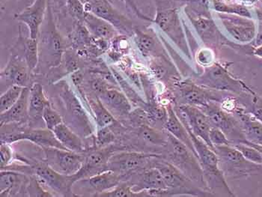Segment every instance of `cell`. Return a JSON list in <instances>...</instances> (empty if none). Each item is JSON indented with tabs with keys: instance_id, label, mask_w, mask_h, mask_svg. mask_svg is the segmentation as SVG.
I'll return each instance as SVG.
<instances>
[{
	"instance_id": "53",
	"label": "cell",
	"mask_w": 262,
	"mask_h": 197,
	"mask_svg": "<svg viewBox=\"0 0 262 197\" xmlns=\"http://www.w3.org/2000/svg\"><path fill=\"white\" fill-rule=\"evenodd\" d=\"M111 1L112 2V0H111Z\"/></svg>"
},
{
	"instance_id": "40",
	"label": "cell",
	"mask_w": 262,
	"mask_h": 197,
	"mask_svg": "<svg viewBox=\"0 0 262 197\" xmlns=\"http://www.w3.org/2000/svg\"><path fill=\"white\" fill-rule=\"evenodd\" d=\"M140 135L142 136L144 140H146L148 143L156 145L166 144V140H163L158 132H155L148 125H142L140 127Z\"/></svg>"
},
{
	"instance_id": "36",
	"label": "cell",
	"mask_w": 262,
	"mask_h": 197,
	"mask_svg": "<svg viewBox=\"0 0 262 197\" xmlns=\"http://www.w3.org/2000/svg\"><path fill=\"white\" fill-rule=\"evenodd\" d=\"M135 34V41L140 52L145 56H149L155 51L156 42L155 39L148 34L140 31V30H134Z\"/></svg>"
},
{
	"instance_id": "13",
	"label": "cell",
	"mask_w": 262,
	"mask_h": 197,
	"mask_svg": "<svg viewBox=\"0 0 262 197\" xmlns=\"http://www.w3.org/2000/svg\"><path fill=\"white\" fill-rule=\"evenodd\" d=\"M116 150L117 148L111 145L106 148L89 151L88 152L85 151L82 167L75 175L71 176L74 184L81 179L107 171L110 158Z\"/></svg>"
},
{
	"instance_id": "12",
	"label": "cell",
	"mask_w": 262,
	"mask_h": 197,
	"mask_svg": "<svg viewBox=\"0 0 262 197\" xmlns=\"http://www.w3.org/2000/svg\"><path fill=\"white\" fill-rule=\"evenodd\" d=\"M216 15L226 31L236 41L250 43L256 36V26L252 18L224 13L217 12Z\"/></svg>"
},
{
	"instance_id": "16",
	"label": "cell",
	"mask_w": 262,
	"mask_h": 197,
	"mask_svg": "<svg viewBox=\"0 0 262 197\" xmlns=\"http://www.w3.org/2000/svg\"><path fill=\"white\" fill-rule=\"evenodd\" d=\"M132 176L131 182H130L133 190L135 192L145 190L150 196H156L162 195L168 190L161 171L155 166L145 168L132 174Z\"/></svg>"
},
{
	"instance_id": "49",
	"label": "cell",
	"mask_w": 262,
	"mask_h": 197,
	"mask_svg": "<svg viewBox=\"0 0 262 197\" xmlns=\"http://www.w3.org/2000/svg\"><path fill=\"white\" fill-rule=\"evenodd\" d=\"M124 1L126 2V3L127 4H128L129 6H130L131 9H133L134 11H135L136 13H137V14H138L140 17H142V18L146 19V17H145L144 15H142L141 13L139 12L138 9H137V6H135V4H134V2H133V0H124Z\"/></svg>"
},
{
	"instance_id": "46",
	"label": "cell",
	"mask_w": 262,
	"mask_h": 197,
	"mask_svg": "<svg viewBox=\"0 0 262 197\" xmlns=\"http://www.w3.org/2000/svg\"><path fill=\"white\" fill-rule=\"evenodd\" d=\"M250 114L262 122V97L254 96Z\"/></svg>"
},
{
	"instance_id": "1",
	"label": "cell",
	"mask_w": 262,
	"mask_h": 197,
	"mask_svg": "<svg viewBox=\"0 0 262 197\" xmlns=\"http://www.w3.org/2000/svg\"><path fill=\"white\" fill-rule=\"evenodd\" d=\"M39 62L35 70L36 74L58 67L62 62L66 45L53 20L51 2L48 0L46 16L38 37Z\"/></svg>"
},
{
	"instance_id": "4",
	"label": "cell",
	"mask_w": 262,
	"mask_h": 197,
	"mask_svg": "<svg viewBox=\"0 0 262 197\" xmlns=\"http://www.w3.org/2000/svg\"><path fill=\"white\" fill-rule=\"evenodd\" d=\"M200 109L208 116L212 127H217L222 130L231 144L246 141L240 121L236 120L232 116L223 111L216 102L211 101Z\"/></svg>"
},
{
	"instance_id": "8",
	"label": "cell",
	"mask_w": 262,
	"mask_h": 197,
	"mask_svg": "<svg viewBox=\"0 0 262 197\" xmlns=\"http://www.w3.org/2000/svg\"><path fill=\"white\" fill-rule=\"evenodd\" d=\"M155 155L139 152H121L113 154L108 162V170H112L123 177H130L132 174L150 167Z\"/></svg>"
},
{
	"instance_id": "9",
	"label": "cell",
	"mask_w": 262,
	"mask_h": 197,
	"mask_svg": "<svg viewBox=\"0 0 262 197\" xmlns=\"http://www.w3.org/2000/svg\"><path fill=\"white\" fill-rule=\"evenodd\" d=\"M89 1H90L89 13H92L100 18L106 20L124 36H131L134 35L135 29H134L132 23L112 6L111 0H89Z\"/></svg>"
},
{
	"instance_id": "33",
	"label": "cell",
	"mask_w": 262,
	"mask_h": 197,
	"mask_svg": "<svg viewBox=\"0 0 262 197\" xmlns=\"http://www.w3.org/2000/svg\"><path fill=\"white\" fill-rule=\"evenodd\" d=\"M212 6L216 12L236 14L242 17L252 18V14L246 6L239 4L226 3L224 0H211Z\"/></svg>"
},
{
	"instance_id": "45",
	"label": "cell",
	"mask_w": 262,
	"mask_h": 197,
	"mask_svg": "<svg viewBox=\"0 0 262 197\" xmlns=\"http://www.w3.org/2000/svg\"><path fill=\"white\" fill-rule=\"evenodd\" d=\"M9 143L1 142L0 145V165L1 169H4L10 164L12 158V150Z\"/></svg>"
},
{
	"instance_id": "50",
	"label": "cell",
	"mask_w": 262,
	"mask_h": 197,
	"mask_svg": "<svg viewBox=\"0 0 262 197\" xmlns=\"http://www.w3.org/2000/svg\"><path fill=\"white\" fill-rule=\"evenodd\" d=\"M253 54L255 56H258V57L262 58V45L254 48Z\"/></svg>"
},
{
	"instance_id": "30",
	"label": "cell",
	"mask_w": 262,
	"mask_h": 197,
	"mask_svg": "<svg viewBox=\"0 0 262 197\" xmlns=\"http://www.w3.org/2000/svg\"><path fill=\"white\" fill-rule=\"evenodd\" d=\"M189 18L191 20L194 27L200 36L201 37L204 41L213 42L216 41L217 37V30L214 22L210 17L205 15H192L190 13L187 12Z\"/></svg>"
},
{
	"instance_id": "48",
	"label": "cell",
	"mask_w": 262,
	"mask_h": 197,
	"mask_svg": "<svg viewBox=\"0 0 262 197\" xmlns=\"http://www.w3.org/2000/svg\"><path fill=\"white\" fill-rule=\"evenodd\" d=\"M72 77L73 82L76 85H80L81 83L82 82V79H83V76H82V73H81L80 71H76L74 73H72Z\"/></svg>"
},
{
	"instance_id": "11",
	"label": "cell",
	"mask_w": 262,
	"mask_h": 197,
	"mask_svg": "<svg viewBox=\"0 0 262 197\" xmlns=\"http://www.w3.org/2000/svg\"><path fill=\"white\" fill-rule=\"evenodd\" d=\"M202 85L210 88L224 91L234 92L241 93L248 91L252 93L244 84L239 80H235L229 75L226 69L221 64H212L205 70L203 75L200 77Z\"/></svg>"
},
{
	"instance_id": "20",
	"label": "cell",
	"mask_w": 262,
	"mask_h": 197,
	"mask_svg": "<svg viewBox=\"0 0 262 197\" xmlns=\"http://www.w3.org/2000/svg\"><path fill=\"white\" fill-rule=\"evenodd\" d=\"M51 104L43 93V86L35 83L30 86V100H29V117L31 128L35 126H40V123L45 125L43 114L46 106Z\"/></svg>"
},
{
	"instance_id": "31",
	"label": "cell",
	"mask_w": 262,
	"mask_h": 197,
	"mask_svg": "<svg viewBox=\"0 0 262 197\" xmlns=\"http://www.w3.org/2000/svg\"><path fill=\"white\" fill-rule=\"evenodd\" d=\"M24 174L15 171L2 169L0 173V195L1 196H11V193L17 190L23 183Z\"/></svg>"
},
{
	"instance_id": "34",
	"label": "cell",
	"mask_w": 262,
	"mask_h": 197,
	"mask_svg": "<svg viewBox=\"0 0 262 197\" xmlns=\"http://www.w3.org/2000/svg\"><path fill=\"white\" fill-rule=\"evenodd\" d=\"M148 192H135L132 189V185L129 182L120 183L118 186L112 190L99 193L96 196L101 197H134V196H149Z\"/></svg>"
},
{
	"instance_id": "25",
	"label": "cell",
	"mask_w": 262,
	"mask_h": 197,
	"mask_svg": "<svg viewBox=\"0 0 262 197\" xmlns=\"http://www.w3.org/2000/svg\"><path fill=\"white\" fill-rule=\"evenodd\" d=\"M123 179L124 177L122 176L113 171L107 170L79 181L85 185V187H89L92 192L99 194L118 186L122 182ZM97 195H95V196Z\"/></svg>"
},
{
	"instance_id": "26",
	"label": "cell",
	"mask_w": 262,
	"mask_h": 197,
	"mask_svg": "<svg viewBox=\"0 0 262 197\" xmlns=\"http://www.w3.org/2000/svg\"><path fill=\"white\" fill-rule=\"evenodd\" d=\"M166 108H167L168 116L167 119L164 124L165 128L167 130L168 133L174 136L179 141L184 143L197 158L191 137L189 135L185 126L182 123L171 105H169Z\"/></svg>"
},
{
	"instance_id": "29",
	"label": "cell",
	"mask_w": 262,
	"mask_h": 197,
	"mask_svg": "<svg viewBox=\"0 0 262 197\" xmlns=\"http://www.w3.org/2000/svg\"><path fill=\"white\" fill-rule=\"evenodd\" d=\"M83 23L86 26L89 32H91L95 38L108 41L116 36V29L109 23L92 13H86Z\"/></svg>"
},
{
	"instance_id": "22",
	"label": "cell",
	"mask_w": 262,
	"mask_h": 197,
	"mask_svg": "<svg viewBox=\"0 0 262 197\" xmlns=\"http://www.w3.org/2000/svg\"><path fill=\"white\" fill-rule=\"evenodd\" d=\"M30 86L25 87L18 101L10 109L0 115L1 125L11 123H27L30 122L29 117V100H30Z\"/></svg>"
},
{
	"instance_id": "10",
	"label": "cell",
	"mask_w": 262,
	"mask_h": 197,
	"mask_svg": "<svg viewBox=\"0 0 262 197\" xmlns=\"http://www.w3.org/2000/svg\"><path fill=\"white\" fill-rule=\"evenodd\" d=\"M154 22L184 52L188 53L185 37L181 25L179 14L176 8L158 6Z\"/></svg>"
},
{
	"instance_id": "14",
	"label": "cell",
	"mask_w": 262,
	"mask_h": 197,
	"mask_svg": "<svg viewBox=\"0 0 262 197\" xmlns=\"http://www.w3.org/2000/svg\"><path fill=\"white\" fill-rule=\"evenodd\" d=\"M20 140H29L35 144L40 145L41 148H57L66 149L56 138L53 130L47 127L30 128L23 132L1 134V142L3 143L11 144Z\"/></svg>"
},
{
	"instance_id": "2",
	"label": "cell",
	"mask_w": 262,
	"mask_h": 197,
	"mask_svg": "<svg viewBox=\"0 0 262 197\" xmlns=\"http://www.w3.org/2000/svg\"><path fill=\"white\" fill-rule=\"evenodd\" d=\"M59 98L63 105V120L81 138H86L93 134L90 118L82 104L66 82L61 83Z\"/></svg>"
},
{
	"instance_id": "44",
	"label": "cell",
	"mask_w": 262,
	"mask_h": 197,
	"mask_svg": "<svg viewBox=\"0 0 262 197\" xmlns=\"http://www.w3.org/2000/svg\"><path fill=\"white\" fill-rule=\"evenodd\" d=\"M113 72L115 77H116V80L119 82L121 86L122 87V89L124 90V93H125L127 98H130L131 101H133V102L139 103L140 101H141L142 102V100L137 96V94H136L135 92L132 90V88H131L130 85L126 83L125 80L121 77L120 74H118L114 69H113Z\"/></svg>"
},
{
	"instance_id": "43",
	"label": "cell",
	"mask_w": 262,
	"mask_h": 197,
	"mask_svg": "<svg viewBox=\"0 0 262 197\" xmlns=\"http://www.w3.org/2000/svg\"><path fill=\"white\" fill-rule=\"evenodd\" d=\"M28 193L30 196H53L46 190H43L39 184V180L35 177H31L28 184Z\"/></svg>"
},
{
	"instance_id": "15",
	"label": "cell",
	"mask_w": 262,
	"mask_h": 197,
	"mask_svg": "<svg viewBox=\"0 0 262 197\" xmlns=\"http://www.w3.org/2000/svg\"><path fill=\"white\" fill-rule=\"evenodd\" d=\"M151 166L161 171L168 187V193H196L193 187L195 183L171 163L156 160L152 163Z\"/></svg>"
},
{
	"instance_id": "17",
	"label": "cell",
	"mask_w": 262,
	"mask_h": 197,
	"mask_svg": "<svg viewBox=\"0 0 262 197\" xmlns=\"http://www.w3.org/2000/svg\"><path fill=\"white\" fill-rule=\"evenodd\" d=\"M35 176L40 182L51 188L53 192L62 196H76L72 190V178L62 175L45 164H38L34 168Z\"/></svg>"
},
{
	"instance_id": "35",
	"label": "cell",
	"mask_w": 262,
	"mask_h": 197,
	"mask_svg": "<svg viewBox=\"0 0 262 197\" xmlns=\"http://www.w3.org/2000/svg\"><path fill=\"white\" fill-rule=\"evenodd\" d=\"M25 87L14 85L9 87L0 97V113H4L10 109L20 98Z\"/></svg>"
},
{
	"instance_id": "51",
	"label": "cell",
	"mask_w": 262,
	"mask_h": 197,
	"mask_svg": "<svg viewBox=\"0 0 262 197\" xmlns=\"http://www.w3.org/2000/svg\"><path fill=\"white\" fill-rule=\"evenodd\" d=\"M244 143H249V144L252 145V146H253V147H255V148H257V149H258V151H261V154H262V146H261V145L253 144V143H249V142H247V141L244 142Z\"/></svg>"
},
{
	"instance_id": "27",
	"label": "cell",
	"mask_w": 262,
	"mask_h": 197,
	"mask_svg": "<svg viewBox=\"0 0 262 197\" xmlns=\"http://www.w3.org/2000/svg\"><path fill=\"white\" fill-rule=\"evenodd\" d=\"M237 115L242 124L246 141L262 146V122L250 113L237 110Z\"/></svg>"
},
{
	"instance_id": "41",
	"label": "cell",
	"mask_w": 262,
	"mask_h": 197,
	"mask_svg": "<svg viewBox=\"0 0 262 197\" xmlns=\"http://www.w3.org/2000/svg\"><path fill=\"white\" fill-rule=\"evenodd\" d=\"M114 140L115 135L110 128V126L101 127L97 134L96 145L98 148L111 144Z\"/></svg>"
},
{
	"instance_id": "37",
	"label": "cell",
	"mask_w": 262,
	"mask_h": 197,
	"mask_svg": "<svg viewBox=\"0 0 262 197\" xmlns=\"http://www.w3.org/2000/svg\"><path fill=\"white\" fill-rule=\"evenodd\" d=\"M243 156L250 162L262 166V154L261 151L247 143H239L233 144Z\"/></svg>"
},
{
	"instance_id": "23",
	"label": "cell",
	"mask_w": 262,
	"mask_h": 197,
	"mask_svg": "<svg viewBox=\"0 0 262 197\" xmlns=\"http://www.w3.org/2000/svg\"><path fill=\"white\" fill-rule=\"evenodd\" d=\"M181 98L183 101L182 104L191 105L201 108L208 103L216 101L214 95L204 90L200 85L184 82L179 86Z\"/></svg>"
},
{
	"instance_id": "21",
	"label": "cell",
	"mask_w": 262,
	"mask_h": 197,
	"mask_svg": "<svg viewBox=\"0 0 262 197\" xmlns=\"http://www.w3.org/2000/svg\"><path fill=\"white\" fill-rule=\"evenodd\" d=\"M11 54L16 55L26 61L32 72H35L39 62L38 56V38L34 39L31 37H25L21 34L19 29V35L15 45L11 50Z\"/></svg>"
},
{
	"instance_id": "18",
	"label": "cell",
	"mask_w": 262,
	"mask_h": 197,
	"mask_svg": "<svg viewBox=\"0 0 262 197\" xmlns=\"http://www.w3.org/2000/svg\"><path fill=\"white\" fill-rule=\"evenodd\" d=\"M32 71L25 60L16 55L11 54L9 62L1 71L2 85H17L23 87L31 86L30 76Z\"/></svg>"
},
{
	"instance_id": "32",
	"label": "cell",
	"mask_w": 262,
	"mask_h": 197,
	"mask_svg": "<svg viewBox=\"0 0 262 197\" xmlns=\"http://www.w3.org/2000/svg\"><path fill=\"white\" fill-rule=\"evenodd\" d=\"M90 106L95 114V120L98 127H106L113 125L116 122L114 116L108 111L107 108L103 104L100 98H97L96 100H90Z\"/></svg>"
},
{
	"instance_id": "52",
	"label": "cell",
	"mask_w": 262,
	"mask_h": 197,
	"mask_svg": "<svg viewBox=\"0 0 262 197\" xmlns=\"http://www.w3.org/2000/svg\"><path fill=\"white\" fill-rule=\"evenodd\" d=\"M81 1H82V3H86L87 1H89V0H81Z\"/></svg>"
},
{
	"instance_id": "28",
	"label": "cell",
	"mask_w": 262,
	"mask_h": 197,
	"mask_svg": "<svg viewBox=\"0 0 262 197\" xmlns=\"http://www.w3.org/2000/svg\"><path fill=\"white\" fill-rule=\"evenodd\" d=\"M53 133L56 135L61 145L69 151L82 154L85 152V146L81 137L71 130L70 127L62 122L53 129Z\"/></svg>"
},
{
	"instance_id": "5",
	"label": "cell",
	"mask_w": 262,
	"mask_h": 197,
	"mask_svg": "<svg viewBox=\"0 0 262 197\" xmlns=\"http://www.w3.org/2000/svg\"><path fill=\"white\" fill-rule=\"evenodd\" d=\"M213 151L217 155L225 171L230 176L247 177L258 172L262 166L250 162L232 145L215 146Z\"/></svg>"
},
{
	"instance_id": "47",
	"label": "cell",
	"mask_w": 262,
	"mask_h": 197,
	"mask_svg": "<svg viewBox=\"0 0 262 197\" xmlns=\"http://www.w3.org/2000/svg\"><path fill=\"white\" fill-rule=\"evenodd\" d=\"M91 86L92 90L95 92V93L98 94V95L104 93L108 89H110L107 83L101 78L94 79L93 80H92Z\"/></svg>"
},
{
	"instance_id": "6",
	"label": "cell",
	"mask_w": 262,
	"mask_h": 197,
	"mask_svg": "<svg viewBox=\"0 0 262 197\" xmlns=\"http://www.w3.org/2000/svg\"><path fill=\"white\" fill-rule=\"evenodd\" d=\"M174 111L187 129L213 149L209 137L212 125L208 116L200 108L191 105L180 104L174 107Z\"/></svg>"
},
{
	"instance_id": "39",
	"label": "cell",
	"mask_w": 262,
	"mask_h": 197,
	"mask_svg": "<svg viewBox=\"0 0 262 197\" xmlns=\"http://www.w3.org/2000/svg\"><path fill=\"white\" fill-rule=\"evenodd\" d=\"M68 9L71 15L80 22H84L86 11L84 7V3L81 0H68Z\"/></svg>"
},
{
	"instance_id": "38",
	"label": "cell",
	"mask_w": 262,
	"mask_h": 197,
	"mask_svg": "<svg viewBox=\"0 0 262 197\" xmlns=\"http://www.w3.org/2000/svg\"><path fill=\"white\" fill-rule=\"evenodd\" d=\"M43 119L47 128L52 130L56 126L60 125L63 122V119L60 114L53 109L51 104L45 108L43 114Z\"/></svg>"
},
{
	"instance_id": "24",
	"label": "cell",
	"mask_w": 262,
	"mask_h": 197,
	"mask_svg": "<svg viewBox=\"0 0 262 197\" xmlns=\"http://www.w3.org/2000/svg\"><path fill=\"white\" fill-rule=\"evenodd\" d=\"M98 96L101 102L112 114L119 116L130 115L132 109L130 101L126 95L121 91L110 88Z\"/></svg>"
},
{
	"instance_id": "42",
	"label": "cell",
	"mask_w": 262,
	"mask_h": 197,
	"mask_svg": "<svg viewBox=\"0 0 262 197\" xmlns=\"http://www.w3.org/2000/svg\"><path fill=\"white\" fill-rule=\"evenodd\" d=\"M209 137L213 148L221 145H232L226 135L217 127H211Z\"/></svg>"
},
{
	"instance_id": "7",
	"label": "cell",
	"mask_w": 262,
	"mask_h": 197,
	"mask_svg": "<svg viewBox=\"0 0 262 197\" xmlns=\"http://www.w3.org/2000/svg\"><path fill=\"white\" fill-rule=\"evenodd\" d=\"M42 148L45 152V163L62 175H75L82 167L84 161L82 155L61 148Z\"/></svg>"
},
{
	"instance_id": "3",
	"label": "cell",
	"mask_w": 262,
	"mask_h": 197,
	"mask_svg": "<svg viewBox=\"0 0 262 197\" xmlns=\"http://www.w3.org/2000/svg\"><path fill=\"white\" fill-rule=\"evenodd\" d=\"M167 138L171 164L182 171L194 183L198 184L200 187L206 185L201 165L196 156L174 136L168 133Z\"/></svg>"
},
{
	"instance_id": "19",
	"label": "cell",
	"mask_w": 262,
	"mask_h": 197,
	"mask_svg": "<svg viewBox=\"0 0 262 197\" xmlns=\"http://www.w3.org/2000/svg\"><path fill=\"white\" fill-rule=\"evenodd\" d=\"M48 0H35L31 6L16 14L15 19L24 23L30 30V37L37 39L48 9Z\"/></svg>"
}]
</instances>
